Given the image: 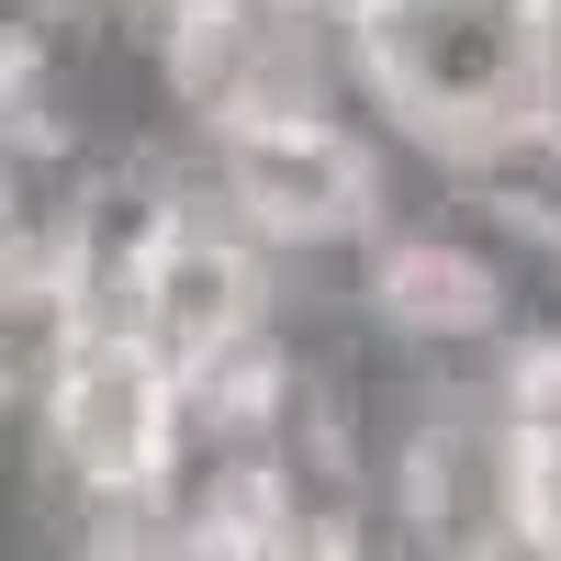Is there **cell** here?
Returning a JSON list of instances; mask_svg holds the SVG:
<instances>
[{"instance_id":"1","label":"cell","mask_w":561,"mask_h":561,"mask_svg":"<svg viewBox=\"0 0 561 561\" xmlns=\"http://www.w3.org/2000/svg\"><path fill=\"white\" fill-rule=\"evenodd\" d=\"M348 90L415 180L472 192L561 135V0H382L348 23Z\"/></svg>"},{"instance_id":"2","label":"cell","mask_w":561,"mask_h":561,"mask_svg":"<svg viewBox=\"0 0 561 561\" xmlns=\"http://www.w3.org/2000/svg\"><path fill=\"white\" fill-rule=\"evenodd\" d=\"M203 169V192L248 225V237L280 270H348L382 225L415 203V169L359 102H325V113H280V124H237V135H180Z\"/></svg>"},{"instance_id":"3","label":"cell","mask_w":561,"mask_h":561,"mask_svg":"<svg viewBox=\"0 0 561 561\" xmlns=\"http://www.w3.org/2000/svg\"><path fill=\"white\" fill-rule=\"evenodd\" d=\"M147 102L169 135H237V124L359 102V90H348V34L325 12H304V0H203L169 34V57L147 68Z\"/></svg>"}]
</instances>
